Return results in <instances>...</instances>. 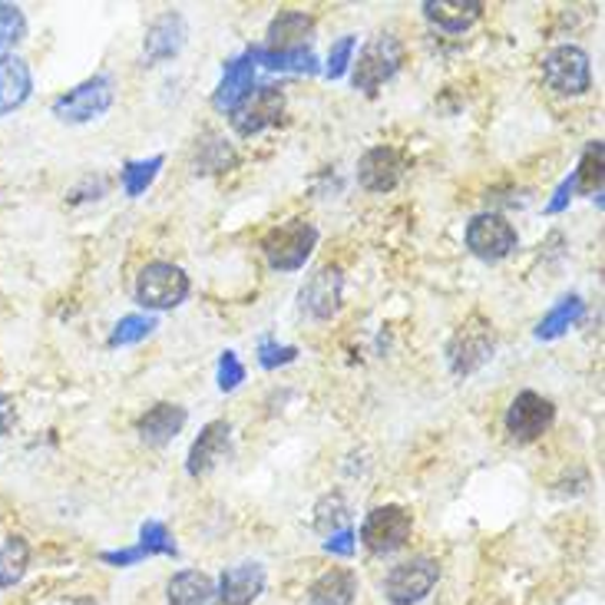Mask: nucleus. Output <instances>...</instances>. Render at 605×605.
Returning <instances> with one entry per match:
<instances>
[{
    "mask_svg": "<svg viewBox=\"0 0 605 605\" xmlns=\"http://www.w3.org/2000/svg\"><path fill=\"white\" fill-rule=\"evenodd\" d=\"M14 423H17V404H14L11 394L0 391V437H8L14 430Z\"/></svg>",
    "mask_w": 605,
    "mask_h": 605,
    "instance_id": "4c0bfd02",
    "label": "nucleus"
},
{
    "mask_svg": "<svg viewBox=\"0 0 605 605\" xmlns=\"http://www.w3.org/2000/svg\"><path fill=\"white\" fill-rule=\"evenodd\" d=\"M146 553L139 550V546H133V550H116V553H103L100 559L103 563H110V566H133V563H139Z\"/></svg>",
    "mask_w": 605,
    "mask_h": 605,
    "instance_id": "58836bf2",
    "label": "nucleus"
},
{
    "mask_svg": "<svg viewBox=\"0 0 605 605\" xmlns=\"http://www.w3.org/2000/svg\"><path fill=\"white\" fill-rule=\"evenodd\" d=\"M232 444V423L229 420H212L202 427V434L193 441L189 457H186V470L189 477H206L225 454Z\"/></svg>",
    "mask_w": 605,
    "mask_h": 605,
    "instance_id": "a211bd4d",
    "label": "nucleus"
},
{
    "mask_svg": "<svg viewBox=\"0 0 605 605\" xmlns=\"http://www.w3.org/2000/svg\"><path fill=\"white\" fill-rule=\"evenodd\" d=\"M582 314H585V301H582L579 295H566L563 301H556V305L543 314V321L536 324V337H540V341H556V337H563L569 328H576V324L582 321Z\"/></svg>",
    "mask_w": 605,
    "mask_h": 605,
    "instance_id": "b1692460",
    "label": "nucleus"
},
{
    "mask_svg": "<svg viewBox=\"0 0 605 605\" xmlns=\"http://www.w3.org/2000/svg\"><path fill=\"white\" fill-rule=\"evenodd\" d=\"M410 533H413V516H410V509H404L397 503L374 506L361 523V543L374 556L400 550L410 540Z\"/></svg>",
    "mask_w": 605,
    "mask_h": 605,
    "instance_id": "6e6552de",
    "label": "nucleus"
},
{
    "mask_svg": "<svg viewBox=\"0 0 605 605\" xmlns=\"http://www.w3.org/2000/svg\"><path fill=\"white\" fill-rule=\"evenodd\" d=\"M314 245H318V229L308 219H292L285 225H275L262 238L266 262L275 272H298V269H305Z\"/></svg>",
    "mask_w": 605,
    "mask_h": 605,
    "instance_id": "7ed1b4c3",
    "label": "nucleus"
},
{
    "mask_svg": "<svg viewBox=\"0 0 605 605\" xmlns=\"http://www.w3.org/2000/svg\"><path fill=\"white\" fill-rule=\"evenodd\" d=\"M189 420V410L183 404H156L136 420V434L146 447H165L172 444Z\"/></svg>",
    "mask_w": 605,
    "mask_h": 605,
    "instance_id": "2eb2a0df",
    "label": "nucleus"
},
{
    "mask_svg": "<svg viewBox=\"0 0 605 605\" xmlns=\"http://www.w3.org/2000/svg\"><path fill=\"white\" fill-rule=\"evenodd\" d=\"M116 100V83L110 73H94L90 79L76 83L73 90L60 94L53 103H50V113L66 123V126H83V123H94L100 120L103 113H110Z\"/></svg>",
    "mask_w": 605,
    "mask_h": 605,
    "instance_id": "f257e3e1",
    "label": "nucleus"
},
{
    "mask_svg": "<svg viewBox=\"0 0 605 605\" xmlns=\"http://www.w3.org/2000/svg\"><path fill=\"white\" fill-rule=\"evenodd\" d=\"M437 579H441L437 559H430V556L407 559L384 576V598L391 605H417L434 592Z\"/></svg>",
    "mask_w": 605,
    "mask_h": 605,
    "instance_id": "0eeeda50",
    "label": "nucleus"
},
{
    "mask_svg": "<svg viewBox=\"0 0 605 605\" xmlns=\"http://www.w3.org/2000/svg\"><path fill=\"white\" fill-rule=\"evenodd\" d=\"M572 193H576V183H572V176H569V180H563V186L556 189V199L546 206V212H553V215H556V212H563V209L572 202Z\"/></svg>",
    "mask_w": 605,
    "mask_h": 605,
    "instance_id": "ea45409f",
    "label": "nucleus"
},
{
    "mask_svg": "<svg viewBox=\"0 0 605 605\" xmlns=\"http://www.w3.org/2000/svg\"><path fill=\"white\" fill-rule=\"evenodd\" d=\"M572 183H576V193L582 196H598L602 193V143H589L576 172H572Z\"/></svg>",
    "mask_w": 605,
    "mask_h": 605,
    "instance_id": "cd10ccee",
    "label": "nucleus"
},
{
    "mask_svg": "<svg viewBox=\"0 0 605 605\" xmlns=\"http://www.w3.org/2000/svg\"><path fill=\"white\" fill-rule=\"evenodd\" d=\"M464 242L477 258H483V262H499V258L513 255V248L520 245V235L506 222V215L480 212L467 222Z\"/></svg>",
    "mask_w": 605,
    "mask_h": 605,
    "instance_id": "9b49d317",
    "label": "nucleus"
},
{
    "mask_svg": "<svg viewBox=\"0 0 605 605\" xmlns=\"http://www.w3.org/2000/svg\"><path fill=\"white\" fill-rule=\"evenodd\" d=\"M232 162H235V152H232V146L222 136L209 133L206 143H199V152H196L199 172H225Z\"/></svg>",
    "mask_w": 605,
    "mask_h": 605,
    "instance_id": "2f4dec72",
    "label": "nucleus"
},
{
    "mask_svg": "<svg viewBox=\"0 0 605 605\" xmlns=\"http://www.w3.org/2000/svg\"><path fill=\"white\" fill-rule=\"evenodd\" d=\"M543 79L553 94L559 97H582L589 94L592 86V63H589V53L576 44H563V47H553L546 57H543Z\"/></svg>",
    "mask_w": 605,
    "mask_h": 605,
    "instance_id": "39448f33",
    "label": "nucleus"
},
{
    "mask_svg": "<svg viewBox=\"0 0 605 605\" xmlns=\"http://www.w3.org/2000/svg\"><path fill=\"white\" fill-rule=\"evenodd\" d=\"M355 546H358V540H355V530H351V527H344V530H337V533H331V536L324 540V553L344 556V559H348V556L355 553Z\"/></svg>",
    "mask_w": 605,
    "mask_h": 605,
    "instance_id": "e433bc0d",
    "label": "nucleus"
},
{
    "mask_svg": "<svg viewBox=\"0 0 605 605\" xmlns=\"http://www.w3.org/2000/svg\"><path fill=\"white\" fill-rule=\"evenodd\" d=\"M266 566L262 563H238L229 566L219 576V602L222 605H251L258 595L266 592Z\"/></svg>",
    "mask_w": 605,
    "mask_h": 605,
    "instance_id": "f3484780",
    "label": "nucleus"
},
{
    "mask_svg": "<svg viewBox=\"0 0 605 605\" xmlns=\"http://www.w3.org/2000/svg\"><path fill=\"white\" fill-rule=\"evenodd\" d=\"M152 328H156L152 314H123L110 331V348H129V344H139L152 334Z\"/></svg>",
    "mask_w": 605,
    "mask_h": 605,
    "instance_id": "c85d7f7f",
    "label": "nucleus"
},
{
    "mask_svg": "<svg viewBox=\"0 0 605 605\" xmlns=\"http://www.w3.org/2000/svg\"><path fill=\"white\" fill-rule=\"evenodd\" d=\"M314 34V17L295 8H285L272 17L269 34H266V47L272 53H285V50H305L311 44Z\"/></svg>",
    "mask_w": 605,
    "mask_h": 605,
    "instance_id": "6ab92c4d",
    "label": "nucleus"
},
{
    "mask_svg": "<svg viewBox=\"0 0 605 605\" xmlns=\"http://www.w3.org/2000/svg\"><path fill=\"white\" fill-rule=\"evenodd\" d=\"M358 576L351 569H328L308 585V605H355Z\"/></svg>",
    "mask_w": 605,
    "mask_h": 605,
    "instance_id": "4be33fe9",
    "label": "nucleus"
},
{
    "mask_svg": "<svg viewBox=\"0 0 605 605\" xmlns=\"http://www.w3.org/2000/svg\"><path fill=\"white\" fill-rule=\"evenodd\" d=\"M242 381H245V365L238 361L235 351H222V358H219V391L229 394V391H235Z\"/></svg>",
    "mask_w": 605,
    "mask_h": 605,
    "instance_id": "c9c22d12",
    "label": "nucleus"
},
{
    "mask_svg": "<svg viewBox=\"0 0 605 605\" xmlns=\"http://www.w3.org/2000/svg\"><path fill=\"white\" fill-rule=\"evenodd\" d=\"M400 63H404V44H400L394 34H378V37H371V40L361 47L358 60L351 63V83H355V90L374 97L387 79H394V73L400 70Z\"/></svg>",
    "mask_w": 605,
    "mask_h": 605,
    "instance_id": "f03ea898",
    "label": "nucleus"
},
{
    "mask_svg": "<svg viewBox=\"0 0 605 605\" xmlns=\"http://www.w3.org/2000/svg\"><path fill=\"white\" fill-rule=\"evenodd\" d=\"M285 113V94L279 86H258V90H248L232 110H229V123L232 129L248 139V136H258L262 129L275 126Z\"/></svg>",
    "mask_w": 605,
    "mask_h": 605,
    "instance_id": "1a4fd4ad",
    "label": "nucleus"
},
{
    "mask_svg": "<svg viewBox=\"0 0 605 605\" xmlns=\"http://www.w3.org/2000/svg\"><path fill=\"white\" fill-rule=\"evenodd\" d=\"M348 527V503H344L341 493H328L318 506H314V530L318 533H337Z\"/></svg>",
    "mask_w": 605,
    "mask_h": 605,
    "instance_id": "7c9ffc66",
    "label": "nucleus"
},
{
    "mask_svg": "<svg viewBox=\"0 0 605 605\" xmlns=\"http://www.w3.org/2000/svg\"><path fill=\"white\" fill-rule=\"evenodd\" d=\"M34 94L30 63L17 53H0V116L17 113Z\"/></svg>",
    "mask_w": 605,
    "mask_h": 605,
    "instance_id": "dca6fc26",
    "label": "nucleus"
},
{
    "mask_svg": "<svg viewBox=\"0 0 605 605\" xmlns=\"http://www.w3.org/2000/svg\"><path fill=\"white\" fill-rule=\"evenodd\" d=\"M407 172V156L394 146H374L358 162V183L368 193H391Z\"/></svg>",
    "mask_w": 605,
    "mask_h": 605,
    "instance_id": "4468645a",
    "label": "nucleus"
},
{
    "mask_svg": "<svg viewBox=\"0 0 605 605\" xmlns=\"http://www.w3.org/2000/svg\"><path fill=\"white\" fill-rule=\"evenodd\" d=\"M251 79H255V50L248 47L242 57L225 63L222 79H219L215 94H212V107L215 110H232L251 90Z\"/></svg>",
    "mask_w": 605,
    "mask_h": 605,
    "instance_id": "aec40b11",
    "label": "nucleus"
},
{
    "mask_svg": "<svg viewBox=\"0 0 605 605\" xmlns=\"http://www.w3.org/2000/svg\"><path fill=\"white\" fill-rule=\"evenodd\" d=\"M139 550H143L146 556H180L176 540L169 536L165 523H159V520H146V523L139 527Z\"/></svg>",
    "mask_w": 605,
    "mask_h": 605,
    "instance_id": "473e14b6",
    "label": "nucleus"
},
{
    "mask_svg": "<svg viewBox=\"0 0 605 605\" xmlns=\"http://www.w3.org/2000/svg\"><path fill=\"white\" fill-rule=\"evenodd\" d=\"M27 40V14L17 4L0 0V53H14Z\"/></svg>",
    "mask_w": 605,
    "mask_h": 605,
    "instance_id": "c756f323",
    "label": "nucleus"
},
{
    "mask_svg": "<svg viewBox=\"0 0 605 605\" xmlns=\"http://www.w3.org/2000/svg\"><path fill=\"white\" fill-rule=\"evenodd\" d=\"M162 156H149V159H136V162H126L120 169V186L129 199H139L159 176V169H162Z\"/></svg>",
    "mask_w": 605,
    "mask_h": 605,
    "instance_id": "bb28decb",
    "label": "nucleus"
},
{
    "mask_svg": "<svg viewBox=\"0 0 605 605\" xmlns=\"http://www.w3.org/2000/svg\"><path fill=\"white\" fill-rule=\"evenodd\" d=\"M165 598H169V605H215L219 589H215L212 576H206L199 569H183L169 579Z\"/></svg>",
    "mask_w": 605,
    "mask_h": 605,
    "instance_id": "5701e85b",
    "label": "nucleus"
},
{
    "mask_svg": "<svg viewBox=\"0 0 605 605\" xmlns=\"http://www.w3.org/2000/svg\"><path fill=\"white\" fill-rule=\"evenodd\" d=\"M556 423V404L536 391L516 394L509 410H506V434L516 444H533L540 441L546 430Z\"/></svg>",
    "mask_w": 605,
    "mask_h": 605,
    "instance_id": "9d476101",
    "label": "nucleus"
},
{
    "mask_svg": "<svg viewBox=\"0 0 605 605\" xmlns=\"http://www.w3.org/2000/svg\"><path fill=\"white\" fill-rule=\"evenodd\" d=\"M30 566V543L24 536H8L0 546V589H14Z\"/></svg>",
    "mask_w": 605,
    "mask_h": 605,
    "instance_id": "393cba45",
    "label": "nucleus"
},
{
    "mask_svg": "<svg viewBox=\"0 0 605 605\" xmlns=\"http://www.w3.org/2000/svg\"><path fill=\"white\" fill-rule=\"evenodd\" d=\"M355 47H358V37H341L334 47H331V53H328V79H341L344 73L351 70V63H355Z\"/></svg>",
    "mask_w": 605,
    "mask_h": 605,
    "instance_id": "f704fd0d",
    "label": "nucleus"
},
{
    "mask_svg": "<svg viewBox=\"0 0 605 605\" xmlns=\"http://www.w3.org/2000/svg\"><path fill=\"white\" fill-rule=\"evenodd\" d=\"M341 295H344L341 269L337 266H321L305 279V285L298 292V308L314 321H331L341 311Z\"/></svg>",
    "mask_w": 605,
    "mask_h": 605,
    "instance_id": "f8f14e48",
    "label": "nucleus"
},
{
    "mask_svg": "<svg viewBox=\"0 0 605 605\" xmlns=\"http://www.w3.org/2000/svg\"><path fill=\"white\" fill-rule=\"evenodd\" d=\"M423 17L447 34H464L483 17V4L480 0H427Z\"/></svg>",
    "mask_w": 605,
    "mask_h": 605,
    "instance_id": "412c9836",
    "label": "nucleus"
},
{
    "mask_svg": "<svg viewBox=\"0 0 605 605\" xmlns=\"http://www.w3.org/2000/svg\"><path fill=\"white\" fill-rule=\"evenodd\" d=\"M295 358H298V348H292V344H279L275 337H262V341H258V365H262L266 371L285 368Z\"/></svg>",
    "mask_w": 605,
    "mask_h": 605,
    "instance_id": "72a5a7b5",
    "label": "nucleus"
},
{
    "mask_svg": "<svg viewBox=\"0 0 605 605\" xmlns=\"http://www.w3.org/2000/svg\"><path fill=\"white\" fill-rule=\"evenodd\" d=\"M493 348H496V341H493L490 321H483L480 314L467 318V321L457 328V334L450 337V344H447L450 371L460 374V378L477 374V371L493 358Z\"/></svg>",
    "mask_w": 605,
    "mask_h": 605,
    "instance_id": "423d86ee",
    "label": "nucleus"
},
{
    "mask_svg": "<svg viewBox=\"0 0 605 605\" xmlns=\"http://www.w3.org/2000/svg\"><path fill=\"white\" fill-rule=\"evenodd\" d=\"M189 40V24L180 11H165L159 14L149 27H146V37H143V60L149 66H159L172 57H180L183 47Z\"/></svg>",
    "mask_w": 605,
    "mask_h": 605,
    "instance_id": "ddd939ff",
    "label": "nucleus"
},
{
    "mask_svg": "<svg viewBox=\"0 0 605 605\" xmlns=\"http://www.w3.org/2000/svg\"><path fill=\"white\" fill-rule=\"evenodd\" d=\"M189 298V275L172 262H149L136 275V301L146 311H172Z\"/></svg>",
    "mask_w": 605,
    "mask_h": 605,
    "instance_id": "20e7f679",
    "label": "nucleus"
},
{
    "mask_svg": "<svg viewBox=\"0 0 605 605\" xmlns=\"http://www.w3.org/2000/svg\"><path fill=\"white\" fill-rule=\"evenodd\" d=\"M255 50V63H266L269 70H279V73H318V57L311 53V47L305 50H285V53H272V50H262V47H251Z\"/></svg>",
    "mask_w": 605,
    "mask_h": 605,
    "instance_id": "a878e982",
    "label": "nucleus"
}]
</instances>
